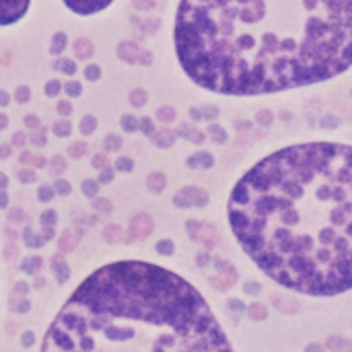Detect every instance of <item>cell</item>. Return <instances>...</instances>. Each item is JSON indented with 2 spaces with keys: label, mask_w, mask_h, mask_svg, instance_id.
<instances>
[{
  "label": "cell",
  "mask_w": 352,
  "mask_h": 352,
  "mask_svg": "<svg viewBox=\"0 0 352 352\" xmlns=\"http://www.w3.org/2000/svg\"><path fill=\"white\" fill-rule=\"evenodd\" d=\"M175 56L206 93L284 115L352 82V0H179Z\"/></svg>",
  "instance_id": "obj_1"
},
{
  "label": "cell",
  "mask_w": 352,
  "mask_h": 352,
  "mask_svg": "<svg viewBox=\"0 0 352 352\" xmlns=\"http://www.w3.org/2000/svg\"><path fill=\"white\" fill-rule=\"evenodd\" d=\"M41 352H233L204 297L179 272L120 260L82 280Z\"/></svg>",
  "instance_id": "obj_2"
},
{
  "label": "cell",
  "mask_w": 352,
  "mask_h": 352,
  "mask_svg": "<svg viewBox=\"0 0 352 352\" xmlns=\"http://www.w3.org/2000/svg\"><path fill=\"white\" fill-rule=\"evenodd\" d=\"M35 0H0V27L16 25L31 10ZM76 16H93L109 8L115 0H60Z\"/></svg>",
  "instance_id": "obj_3"
},
{
  "label": "cell",
  "mask_w": 352,
  "mask_h": 352,
  "mask_svg": "<svg viewBox=\"0 0 352 352\" xmlns=\"http://www.w3.org/2000/svg\"><path fill=\"white\" fill-rule=\"evenodd\" d=\"M153 231H155V223H153V216H150V214L140 212V214H136V216H132V221H130V233H128V235H130L134 241L146 239L148 235H153Z\"/></svg>",
  "instance_id": "obj_4"
},
{
  "label": "cell",
  "mask_w": 352,
  "mask_h": 352,
  "mask_svg": "<svg viewBox=\"0 0 352 352\" xmlns=\"http://www.w3.org/2000/svg\"><path fill=\"white\" fill-rule=\"evenodd\" d=\"M140 49H142V47H140L136 41L126 39V41H120V43H117L115 54H117V58H120L122 62H126V64H138Z\"/></svg>",
  "instance_id": "obj_5"
},
{
  "label": "cell",
  "mask_w": 352,
  "mask_h": 352,
  "mask_svg": "<svg viewBox=\"0 0 352 352\" xmlns=\"http://www.w3.org/2000/svg\"><path fill=\"white\" fill-rule=\"evenodd\" d=\"M49 268H52V272L56 274L58 284H64L66 280H68L70 268H68V262H66V258L62 254H56V256L49 258Z\"/></svg>",
  "instance_id": "obj_6"
},
{
  "label": "cell",
  "mask_w": 352,
  "mask_h": 352,
  "mask_svg": "<svg viewBox=\"0 0 352 352\" xmlns=\"http://www.w3.org/2000/svg\"><path fill=\"white\" fill-rule=\"evenodd\" d=\"M74 56L78 58V60H89L93 54H95V45H93V41L89 39V37H78V39H74Z\"/></svg>",
  "instance_id": "obj_7"
},
{
  "label": "cell",
  "mask_w": 352,
  "mask_h": 352,
  "mask_svg": "<svg viewBox=\"0 0 352 352\" xmlns=\"http://www.w3.org/2000/svg\"><path fill=\"white\" fill-rule=\"evenodd\" d=\"M66 47H68V35H66L64 31L54 33L52 39H49V54H52V56H62Z\"/></svg>",
  "instance_id": "obj_8"
},
{
  "label": "cell",
  "mask_w": 352,
  "mask_h": 352,
  "mask_svg": "<svg viewBox=\"0 0 352 352\" xmlns=\"http://www.w3.org/2000/svg\"><path fill=\"white\" fill-rule=\"evenodd\" d=\"M78 245V239H76V235L68 229V231H64L60 235V239H58V249H60V254H72V251L76 249Z\"/></svg>",
  "instance_id": "obj_9"
},
{
  "label": "cell",
  "mask_w": 352,
  "mask_h": 352,
  "mask_svg": "<svg viewBox=\"0 0 352 352\" xmlns=\"http://www.w3.org/2000/svg\"><path fill=\"white\" fill-rule=\"evenodd\" d=\"M43 258L41 256H27L23 262H21V272L25 274H31V276H35L41 272V268H43Z\"/></svg>",
  "instance_id": "obj_10"
},
{
  "label": "cell",
  "mask_w": 352,
  "mask_h": 352,
  "mask_svg": "<svg viewBox=\"0 0 352 352\" xmlns=\"http://www.w3.org/2000/svg\"><path fill=\"white\" fill-rule=\"evenodd\" d=\"M146 188H148V192H153V194L165 192V188H167V175L161 173V171L150 173V175L146 177Z\"/></svg>",
  "instance_id": "obj_11"
},
{
  "label": "cell",
  "mask_w": 352,
  "mask_h": 352,
  "mask_svg": "<svg viewBox=\"0 0 352 352\" xmlns=\"http://www.w3.org/2000/svg\"><path fill=\"white\" fill-rule=\"evenodd\" d=\"M153 142L159 146V148H171L173 144H175V132H171V130H157L153 136Z\"/></svg>",
  "instance_id": "obj_12"
},
{
  "label": "cell",
  "mask_w": 352,
  "mask_h": 352,
  "mask_svg": "<svg viewBox=\"0 0 352 352\" xmlns=\"http://www.w3.org/2000/svg\"><path fill=\"white\" fill-rule=\"evenodd\" d=\"M155 251L159 256H163V258H173L177 254V243L173 239H169V237H163V239H159L155 243Z\"/></svg>",
  "instance_id": "obj_13"
},
{
  "label": "cell",
  "mask_w": 352,
  "mask_h": 352,
  "mask_svg": "<svg viewBox=\"0 0 352 352\" xmlns=\"http://www.w3.org/2000/svg\"><path fill=\"white\" fill-rule=\"evenodd\" d=\"M103 239L107 241V243H124V229L120 227V225H115V223H111V225H107L105 229H103Z\"/></svg>",
  "instance_id": "obj_14"
},
{
  "label": "cell",
  "mask_w": 352,
  "mask_h": 352,
  "mask_svg": "<svg viewBox=\"0 0 352 352\" xmlns=\"http://www.w3.org/2000/svg\"><path fill=\"white\" fill-rule=\"evenodd\" d=\"M21 237L25 239V243H27L29 247H35V249H39V247H43V245L47 243L43 235H39V233H33V229H31V227H25V229H23Z\"/></svg>",
  "instance_id": "obj_15"
},
{
  "label": "cell",
  "mask_w": 352,
  "mask_h": 352,
  "mask_svg": "<svg viewBox=\"0 0 352 352\" xmlns=\"http://www.w3.org/2000/svg\"><path fill=\"white\" fill-rule=\"evenodd\" d=\"M175 117H177V111H175V107H171V105H161L159 109H157V113H155V120L157 122H161V124H171V122H175Z\"/></svg>",
  "instance_id": "obj_16"
},
{
  "label": "cell",
  "mask_w": 352,
  "mask_h": 352,
  "mask_svg": "<svg viewBox=\"0 0 352 352\" xmlns=\"http://www.w3.org/2000/svg\"><path fill=\"white\" fill-rule=\"evenodd\" d=\"M52 132H54V136L58 138H68L70 134H72V124L68 117H62V120H58L54 126H52Z\"/></svg>",
  "instance_id": "obj_17"
},
{
  "label": "cell",
  "mask_w": 352,
  "mask_h": 352,
  "mask_svg": "<svg viewBox=\"0 0 352 352\" xmlns=\"http://www.w3.org/2000/svg\"><path fill=\"white\" fill-rule=\"evenodd\" d=\"M97 126H99V122H97L95 115H82L78 130H80V134H85V136H91V134L97 132Z\"/></svg>",
  "instance_id": "obj_18"
},
{
  "label": "cell",
  "mask_w": 352,
  "mask_h": 352,
  "mask_svg": "<svg viewBox=\"0 0 352 352\" xmlns=\"http://www.w3.org/2000/svg\"><path fill=\"white\" fill-rule=\"evenodd\" d=\"M128 99H130V105H132V107L140 109V107H144L146 101H148V93H146L144 89H132L130 95H128Z\"/></svg>",
  "instance_id": "obj_19"
},
{
  "label": "cell",
  "mask_w": 352,
  "mask_h": 352,
  "mask_svg": "<svg viewBox=\"0 0 352 352\" xmlns=\"http://www.w3.org/2000/svg\"><path fill=\"white\" fill-rule=\"evenodd\" d=\"M87 153H89V144H87V142H82V140L72 142L68 148H66V155H68L70 159H82Z\"/></svg>",
  "instance_id": "obj_20"
},
{
  "label": "cell",
  "mask_w": 352,
  "mask_h": 352,
  "mask_svg": "<svg viewBox=\"0 0 352 352\" xmlns=\"http://www.w3.org/2000/svg\"><path fill=\"white\" fill-rule=\"evenodd\" d=\"M56 70H60V72L66 74V76H74V74L78 72V66H76V62L70 60V58H62V60L56 62Z\"/></svg>",
  "instance_id": "obj_21"
},
{
  "label": "cell",
  "mask_w": 352,
  "mask_h": 352,
  "mask_svg": "<svg viewBox=\"0 0 352 352\" xmlns=\"http://www.w3.org/2000/svg\"><path fill=\"white\" fill-rule=\"evenodd\" d=\"M47 167H49V173L52 175H56V177H60L64 171H66V157H62V155H56V157H52L49 159V163H47Z\"/></svg>",
  "instance_id": "obj_22"
},
{
  "label": "cell",
  "mask_w": 352,
  "mask_h": 352,
  "mask_svg": "<svg viewBox=\"0 0 352 352\" xmlns=\"http://www.w3.org/2000/svg\"><path fill=\"white\" fill-rule=\"evenodd\" d=\"M124 140L122 136H117V134H107L105 140H103V153H117V150L122 148Z\"/></svg>",
  "instance_id": "obj_23"
},
{
  "label": "cell",
  "mask_w": 352,
  "mask_h": 352,
  "mask_svg": "<svg viewBox=\"0 0 352 352\" xmlns=\"http://www.w3.org/2000/svg\"><path fill=\"white\" fill-rule=\"evenodd\" d=\"M62 93H66V99H78V97L82 95V82H78V80L64 82Z\"/></svg>",
  "instance_id": "obj_24"
},
{
  "label": "cell",
  "mask_w": 352,
  "mask_h": 352,
  "mask_svg": "<svg viewBox=\"0 0 352 352\" xmlns=\"http://www.w3.org/2000/svg\"><path fill=\"white\" fill-rule=\"evenodd\" d=\"M120 126L126 134H132V132H138V117L132 115V113H124L120 117Z\"/></svg>",
  "instance_id": "obj_25"
},
{
  "label": "cell",
  "mask_w": 352,
  "mask_h": 352,
  "mask_svg": "<svg viewBox=\"0 0 352 352\" xmlns=\"http://www.w3.org/2000/svg\"><path fill=\"white\" fill-rule=\"evenodd\" d=\"M99 186H101V183H99L97 179H85L80 183V190H82V194H85L87 198H97L99 196Z\"/></svg>",
  "instance_id": "obj_26"
},
{
  "label": "cell",
  "mask_w": 352,
  "mask_h": 352,
  "mask_svg": "<svg viewBox=\"0 0 352 352\" xmlns=\"http://www.w3.org/2000/svg\"><path fill=\"white\" fill-rule=\"evenodd\" d=\"M93 208H95L99 214H109V212L113 210V204H111L109 198L97 196V198H93Z\"/></svg>",
  "instance_id": "obj_27"
},
{
  "label": "cell",
  "mask_w": 352,
  "mask_h": 352,
  "mask_svg": "<svg viewBox=\"0 0 352 352\" xmlns=\"http://www.w3.org/2000/svg\"><path fill=\"white\" fill-rule=\"evenodd\" d=\"M101 66L99 64H89V66H85V70H82V76H85V80L87 82H97L99 78H101Z\"/></svg>",
  "instance_id": "obj_28"
},
{
  "label": "cell",
  "mask_w": 352,
  "mask_h": 352,
  "mask_svg": "<svg viewBox=\"0 0 352 352\" xmlns=\"http://www.w3.org/2000/svg\"><path fill=\"white\" fill-rule=\"evenodd\" d=\"M56 198V192H54V186H49V183H43V186L37 188V200L43 204L52 202V200Z\"/></svg>",
  "instance_id": "obj_29"
},
{
  "label": "cell",
  "mask_w": 352,
  "mask_h": 352,
  "mask_svg": "<svg viewBox=\"0 0 352 352\" xmlns=\"http://www.w3.org/2000/svg\"><path fill=\"white\" fill-rule=\"evenodd\" d=\"M113 169L120 173H132L134 171V161L130 157H117L113 163Z\"/></svg>",
  "instance_id": "obj_30"
},
{
  "label": "cell",
  "mask_w": 352,
  "mask_h": 352,
  "mask_svg": "<svg viewBox=\"0 0 352 352\" xmlns=\"http://www.w3.org/2000/svg\"><path fill=\"white\" fill-rule=\"evenodd\" d=\"M62 89H64V82H60L58 78H52V80L45 82L43 93H45L47 97H58V95L62 93Z\"/></svg>",
  "instance_id": "obj_31"
},
{
  "label": "cell",
  "mask_w": 352,
  "mask_h": 352,
  "mask_svg": "<svg viewBox=\"0 0 352 352\" xmlns=\"http://www.w3.org/2000/svg\"><path fill=\"white\" fill-rule=\"evenodd\" d=\"M138 132H142L144 136H153V134L157 132L155 122L150 120L148 115H146V117H138Z\"/></svg>",
  "instance_id": "obj_32"
},
{
  "label": "cell",
  "mask_w": 352,
  "mask_h": 352,
  "mask_svg": "<svg viewBox=\"0 0 352 352\" xmlns=\"http://www.w3.org/2000/svg\"><path fill=\"white\" fill-rule=\"evenodd\" d=\"M115 177V169H113V165H105L103 169H99V177L97 181L101 183V186H107V183H111Z\"/></svg>",
  "instance_id": "obj_33"
},
{
  "label": "cell",
  "mask_w": 352,
  "mask_h": 352,
  "mask_svg": "<svg viewBox=\"0 0 352 352\" xmlns=\"http://www.w3.org/2000/svg\"><path fill=\"white\" fill-rule=\"evenodd\" d=\"M14 99H16V103H29L31 101V89L27 87V85H19L14 89V95H12Z\"/></svg>",
  "instance_id": "obj_34"
},
{
  "label": "cell",
  "mask_w": 352,
  "mask_h": 352,
  "mask_svg": "<svg viewBox=\"0 0 352 352\" xmlns=\"http://www.w3.org/2000/svg\"><path fill=\"white\" fill-rule=\"evenodd\" d=\"M29 144L33 146V148H43L45 144H47V136H45V132H43V128H41V132H31V136H29Z\"/></svg>",
  "instance_id": "obj_35"
},
{
  "label": "cell",
  "mask_w": 352,
  "mask_h": 352,
  "mask_svg": "<svg viewBox=\"0 0 352 352\" xmlns=\"http://www.w3.org/2000/svg\"><path fill=\"white\" fill-rule=\"evenodd\" d=\"M54 192H56V196H68L70 192H72V186H70V181H66V179H62V177H58L54 183Z\"/></svg>",
  "instance_id": "obj_36"
},
{
  "label": "cell",
  "mask_w": 352,
  "mask_h": 352,
  "mask_svg": "<svg viewBox=\"0 0 352 352\" xmlns=\"http://www.w3.org/2000/svg\"><path fill=\"white\" fill-rule=\"evenodd\" d=\"M16 179H19L21 183H33L37 179V173H35V169H27V167H23V169L16 171Z\"/></svg>",
  "instance_id": "obj_37"
},
{
  "label": "cell",
  "mask_w": 352,
  "mask_h": 352,
  "mask_svg": "<svg viewBox=\"0 0 352 352\" xmlns=\"http://www.w3.org/2000/svg\"><path fill=\"white\" fill-rule=\"evenodd\" d=\"M58 223V212L56 210H43L41 212V227H56Z\"/></svg>",
  "instance_id": "obj_38"
},
{
  "label": "cell",
  "mask_w": 352,
  "mask_h": 352,
  "mask_svg": "<svg viewBox=\"0 0 352 352\" xmlns=\"http://www.w3.org/2000/svg\"><path fill=\"white\" fill-rule=\"evenodd\" d=\"M105 165H109V159H107V153H97V155H93L91 157V167L93 169H103Z\"/></svg>",
  "instance_id": "obj_39"
},
{
  "label": "cell",
  "mask_w": 352,
  "mask_h": 352,
  "mask_svg": "<svg viewBox=\"0 0 352 352\" xmlns=\"http://www.w3.org/2000/svg\"><path fill=\"white\" fill-rule=\"evenodd\" d=\"M14 313H29L31 311V301L29 299H16L14 303H12V307H10Z\"/></svg>",
  "instance_id": "obj_40"
},
{
  "label": "cell",
  "mask_w": 352,
  "mask_h": 352,
  "mask_svg": "<svg viewBox=\"0 0 352 352\" xmlns=\"http://www.w3.org/2000/svg\"><path fill=\"white\" fill-rule=\"evenodd\" d=\"M25 210L23 208H10L8 210V223L10 225H16V223H25Z\"/></svg>",
  "instance_id": "obj_41"
},
{
  "label": "cell",
  "mask_w": 352,
  "mask_h": 352,
  "mask_svg": "<svg viewBox=\"0 0 352 352\" xmlns=\"http://www.w3.org/2000/svg\"><path fill=\"white\" fill-rule=\"evenodd\" d=\"M56 109H58V113H60L62 117L72 115V103L68 101V99H60L58 105H56Z\"/></svg>",
  "instance_id": "obj_42"
},
{
  "label": "cell",
  "mask_w": 352,
  "mask_h": 352,
  "mask_svg": "<svg viewBox=\"0 0 352 352\" xmlns=\"http://www.w3.org/2000/svg\"><path fill=\"white\" fill-rule=\"evenodd\" d=\"M25 126H27L29 130H33V132L41 130V120H39L35 113H27V115H25Z\"/></svg>",
  "instance_id": "obj_43"
},
{
  "label": "cell",
  "mask_w": 352,
  "mask_h": 352,
  "mask_svg": "<svg viewBox=\"0 0 352 352\" xmlns=\"http://www.w3.org/2000/svg\"><path fill=\"white\" fill-rule=\"evenodd\" d=\"M27 142H29V138L25 136V132H16V134H12V138H10V144L16 146V148H25Z\"/></svg>",
  "instance_id": "obj_44"
},
{
  "label": "cell",
  "mask_w": 352,
  "mask_h": 352,
  "mask_svg": "<svg viewBox=\"0 0 352 352\" xmlns=\"http://www.w3.org/2000/svg\"><path fill=\"white\" fill-rule=\"evenodd\" d=\"M155 62V56H153V52H148V49H140V56H138V64L140 66H150Z\"/></svg>",
  "instance_id": "obj_45"
},
{
  "label": "cell",
  "mask_w": 352,
  "mask_h": 352,
  "mask_svg": "<svg viewBox=\"0 0 352 352\" xmlns=\"http://www.w3.org/2000/svg\"><path fill=\"white\" fill-rule=\"evenodd\" d=\"M29 291H31V284L25 282V280H19V282L14 284V291H12V293H14L16 297H25Z\"/></svg>",
  "instance_id": "obj_46"
},
{
  "label": "cell",
  "mask_w": 352,
  "mask_h": 352,
  "mask_svg": "<svg viewBox=\"0 0 352 352\" xmlns=\"http://www.w3.org/2000/svg\"><path fill=\"white\" fill-rule=\"evenodd\" d=\"M2 254H4V260H12L14 256H19V249H16V245H14V241H8L6 245H4V249H2Z\"/></svg>",
  "instance_id": "obj_47"
},
{
  "label": "cell",
  "mask_w": 352,
  "mask_h": 352,
  "mask_svg": "<svg viewBox=\"0 0 352 352\" xmlns=\"http://www.w3.org/2000/svg\"><path fill=\"white\" fill-rule=\"evenodd\" d=\"M47 163H49V161H47L45 157H41V155H33V159H31V165L35 167V169H45Z\"/></svg>",
  "instance_id": "obj_48"
},
{
  "label": "cell",
  "mask_w": 352,
  "mask_h": 352,
  "mask_svg": "<svg viewBox=\"0 0 352 352\" xmlns=\"http://www.w3.org/2000/svg\"><path fill=\"white\" fill-rule=\"evenodd\" d=\"M33 342H35V334H33L31 330L29 332H25L23 336H21V344L25 346V348H29V346H33Z\"/></svg>",
  "instance_id": "obj_49"
},
{
  "label": "cell",
  "mask_w": 352,
  "mask_h": 352,
  "mask_svg": "<svg viewBox=\"0 0 352 352\" xmlns=\"http://www.w3.org/2000/svg\"><path fill=\"white\" fill-rule=\"evenodd\" d=\"M12 155V144H0V161H6Z\"/></svg>",
  "instance_id": "obj_50"
},
{
  "label": "cell",
  "mask_w": 352,
  "mask_h": 352,
  "mask_svg": "<svg viewBox=\"0 0 352 352\" xmlns=\"http://www.w3.org/2000/svg\"><path fill=\"white\" fill-rule=\"evenodd\" d=\"M10 101H12L10 93H8V91H4V89H0V107H8V105H10Z\"/></svg>",
  "instance_id": "obj_51"
},
{
  "label": "cell",
  "mask_w": 352,
  "mask_h": 352,
  "mask_svg": "<svg viewBox=\"0 0 352 352\" xmlns=\"http://www.w3.org/2000/svg\"><path fill=\"white\" fill-rule=\"evenodd\" d=\"M41 235L45 237V241H49V239L56 237V229L54 227H41Z\"/></svg>",
  "instance_id": "obj_52"
},
{
  "label": "cell",
  "mask_w": 352,
  "mask_h": 352,
  "mask_svg": "<svg viewBox=\"0 0 352 352\" xmlns=\"http://www.w3.org/2000/svg\"><path fill=\"white\" fill-rule=\"evenodd\" d=\"M45 284H47V280H45L43 276L35 274V278H33V284H31V289H43Z\"/></svg>",
  "instance_id": "obj_53"
},
{
  "label": "cell",
  "mask_w": 352,
  "mask_h": 352,
  "mask_svg": "<svg viewBox=\"0 0 352 352\" xmlns=\"http://www.w3.org/2000/svg\"><path fill=\"white\" fill-rule=\"evenodd\" d=\"M31 159H33L31 150H23V153L19 155V163H21V165H31Z\"/></svg>",
  "instance_id": "obj_54"
},
{
  "label": "cell",
  "mask_w": 352,
  "mask_h": 352,
  "mask_svg": "<svg viewBox=\"0 0 352 352\" xmlns=\"http://www.w3.org/2000/svg\"><path fill=\"white\" fill-rule=\"evenodd\" d=\"M8 202H10V198H8V192L6 190H0V208H8Z\"/></svg>",
  "instance_id": "obj_55"
},
{
  "label": "cell",
  "mask_w": 352,
  "mask_h": 352,
  "mask_svg": "<svg viewBox=\"0 0 352 352\" xmlns=\"http://www.w3.org/2000/svg\"><path fill=\"white\" fill-rule=\"evenodd\" d=\"M159 25H161V23H159V19H153V21H150V25H148V23H144V33H146V31H148V33L157 31V29H159Z\"/></svg>",
  "instance_id": "obj_56"
},
{
  "label": "cell",
  "mask_w": 352,
  "mask_h": 352,
  "mask_svg": "<svg viewBox=\"0 0 352 352\" xmlns=\"http://www.w3.org/2000/svg\"><path fill=\"white\" fill-rule=\"evenodd\" d=\"M8 124H10L8 115H6V113H0V132L6 130V128H8Z\"/></svg>",
  "instance_id": "obj_57"
},
{
  "label": "cell",
  "mask_w": 352,
  "mask_h": 352,
  "mask_svg": "<svg viewBox=\"0 0 352 352\" xmlns=\"http://www.w3.org/2000/svg\"><path fill=\"white\" fill-rule=\"evenodd\" d=\"M8 188V175L0 171V190H6Z\"/></svg>",
  "instance_id": "obj_58"
},
{
  "label": "cell",
  "mask_w": 352,
  "mask_h": 352,
  "mask_svg": "<svg viewBox=\"0 0 352 352\" xmlns=\"http://www.w3.org/2000/svg\"><path fill=\"white\" fill-rule=\"evenodd\" d=\"M4 235H6V237H8V241H14L16 237H19V233H16V231H14L12 227H8V229L4 231Z\"/></svg>",
  "instance_id": "obj_59"
}]
</instances>
